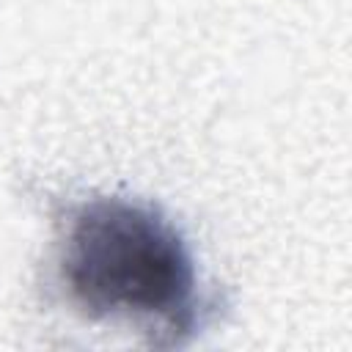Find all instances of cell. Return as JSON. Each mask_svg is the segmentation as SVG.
I'll use <instances>...</instances> for the list:
<instances>
[{"label":"cell","instance_id":"obj_1","mask_svg":"<svg viewBox=\"0 0 352 352\" xmlns=\"http://www.w3.org/2000/svg\"><path fill=\"white\" fill-rule=\"evenodd\" d=\"M60 278L88 316L176 322L195 292V267L176 226L148 204L126 198H88L74 206Z\"/></svg>","mask_w":352,"mask_h":352}]
</instances>
